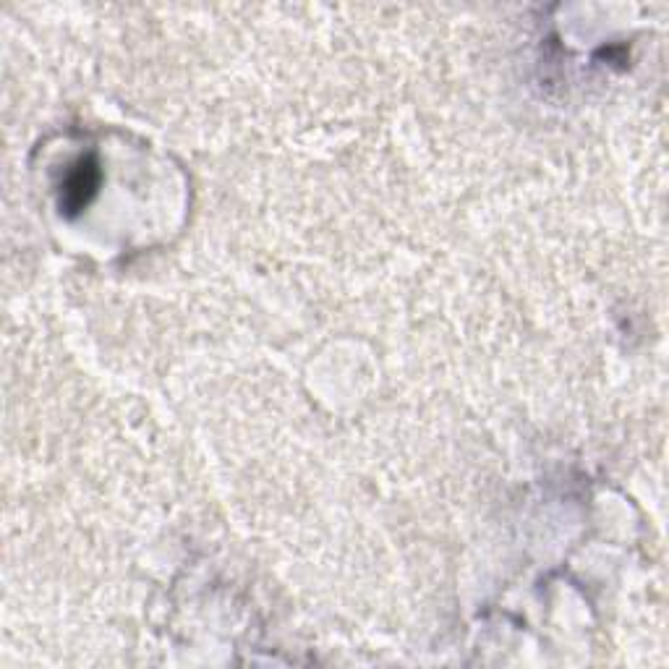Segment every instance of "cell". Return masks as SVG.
I'll use <instances>...</instances> for the list:
<instances>
[{
	"mask_svg": "<svg viewBox=\"0 0 669 669\" xmlns=\"http://www.w3.org/2000/svg\"><path fill=\"white\" fill-rule=\"evenodd\" d=\"M97 178L100 176H97V165L92 157L82 160L68 173V181L63 186V202H66L68 210H79L82 204L89 202V196L97 189Z\"/></svg>",
	"mask_w": 669,
	"mask_h": 669,
	"instance_id": "1",
	"label": "cell"
}]
</instances>
